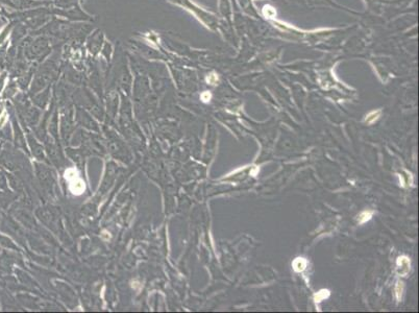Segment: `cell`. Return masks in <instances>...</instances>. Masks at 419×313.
Segmentation results:
<instances>
[{"label": "cell", "mask_w": 419, "mask_h": 313, "mask_svg": "<svg viewBox=\"0 0 419 313\" xmlns=\"http://www.w3.org/2000/svg\"><path fill=\"white\" fill-rule=\"evenodd\" d=\"M65 179L68 181L69 188L73 194L79 195L85 191V183L83 180L78 177L75 169H68L65 172Z\"/></svg>", "instance_id": "obj_1"}, {"label": "cell", "mask_w": 419, "mask_h": 313, "mask_svg": "<svg viewBox=\"0 0 419 313\" xmlns=\"http://www.w3.org/2000/svg\"><path fill=\"white\" fill-rule=\"evenodd\" d=\"M411 268V261L406 256H401L397 258V274L402 276H407Z\"/></svg>", "instance_id": "obj_2"}, {"label": "cell", "mask_w": 419, "mask_h": 313, "mask_svg": "<svg viewBox=\"0 0 419 313\" xmlns=\"http://www.w3.org/2000/svg\"><path fill=\"white\" fill-rule=\"evenodd\" d=\"M307 265H308V261L305 258H301V257L294 259V261L292 262V267L296 273H301L305 271Z\"/></svg>", "instance_id": "obj_3"}, {"label": "cell", "mask_w": 419, "mask_h": 313, "mask_svg": "<svg viewBox=\"0 0 419 313\" xmlns=\"http://www.w3.org/2000/svg\"><path fill=\"white\" fill-rule=\"evenodd\" d=\"M329 296H330V291L328 289H322L314 295V301L316 303H320L324 300H327Z\"/></svg>", "instance_id": "obj_4"}, {"label": "cell", "mask_w": 419, "mask_h": 313, "mask_svg": "<svg viewBox=\"0 0 419 313\" xmlns=\"http://www.w3.org/2000/svg\"><path fill=\"white\" fill-rule=\"evenodd\" d=\"M403 289H404L403 283L401 282V281L396 282V285H395V296H396V300L399 301V302H401L402 298Z\"/></svg>", "instance_id": "obj_5"}, {"label": "cell", "mask_w": 419, "mask_h": 313, "mask_svg": "<svg viewBox=\"0 0 419 313\" xmlns=\"http://www.w3.org/2000/svg\"><path fill=\"white\" fill-rule=\"evenodd\" d=\"M371 217H372V211H364V212L359 214L358 221L359 223H365L368 221H370Z\"/></svg>", "instance_id": "obj_6"}, {"label": "cell", "mask_w": 419, "mask_h": 313, "mask_svg": "<svg viewBox=\"0 0 419 313\" xmlns=\"http://www.w3.org/2000/svg\"><path fill=\"white\" fill-rule=\"evenodd\" d=\"M381 116V111H373L366 116V122L368 125H372L373 122L377 121Z\"/></svg>", "instance_id": "obj_7"}, {"label": "cell", "mask_w": 419, "mask_h": 313, "mask_svg": "<svg viewBox=\"0 0 419 313\" xmlns=\"http://www.w3.org/2000/svg\"><path fill=\"white\" fill-rule=\"evenodd\" d=\"M207 82L210 84V85H216L218 83V76H217V74H210L208 77H207Z\"/></svg>", "instance_id": "obj_8"}, {"label": "cell", "mask_w": 419, "mask_h": 313, "mask_svg": "<svg viewBox=\"0 0 419 313\" xmlns=\"http://www.w3.org/2000/svg\"><path fill=\"white\" fill-rule=\"evenodd\" d=\"M211 97H212V95H211V93H210L209 91H205L204 93L201 94V96H200L201 100L204 101V103H209L210 99H211Z\"/></svg>", "instance_id": "obj_9"}]
</instances>
